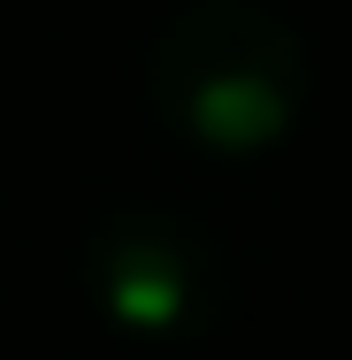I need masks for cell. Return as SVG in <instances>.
Instances as JSON below:
<instances>
[{"mask_svg": "<svg viewBox=\"0 0 352 360\" xmlns=\"http://www.w3.org/2000/svg\"><path fill=\"white\" fill-rule=\"evenodd\" d=\"M299 84H306L299 39L245 0H200L153 46L161 108L214 146H253L268 131H283Z\"/></svg>", "mask_w": 352, "mask_h": 360, "instance_id": "obj_1", "label": "cell"}]
</instances>
